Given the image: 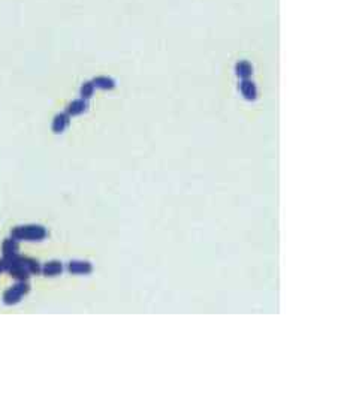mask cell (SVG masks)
I'll use <instances>...</instances> for the list:
<instances>
[{"mask_svg":"<svg viewBox=\"0 0 359 404\" xmlns=\"http://www.w3.org/2000/svg\"><path fill=\"white\" fill-rule=\"evenodd\" d=\"M3 268H5V262H2V260H0V271H2Z\"/></svg>","mask_w":359,"mask_h":404,"instance_id":"52a82bcc","label":"cell"},{"mask_svg":"<svg viewBox=\"0 0 359 404\" xmlns=\"http://www.w3.org/2000/svg\"><path fill=\"white\" fill-rule=\"evenodd\" d=\"M47 235L42 226H21L12 232L15 240H42Z\"/></svg>","mask_w":359,"mask_h":404,"instance_id":"6da1fadb","label":"cell"},{"mask_svg":"<svg viewBox=\"0 0 359 404\" xmlns=\"http://www.w3.org/2000/svg\"><path fill=\"white\" fill-rule=\"evenodd\" d=\"M243 93H244V96H246L247 99H254L256 90H254V87H253L251 82H249V81L243 82Z\"/></svg>","mask_w":359,"mask_h":404,"instance_id":"8992f818","label":"cell"},{"mask_svg":"<svg viewBox=\"0 0 359 404\" xmlns=\"http://www.w3.org/2000/svg\"><path fill=\"white\" fill-rule=\"evenodd\" d=\"M62 271V263L60 262H49L45 265L44 268V273L47 275H56Z\"/></svg>","mask_w":359,"mask_h":404,"instance_id":"277c9868","label":"cell"},{"mask_svg":"<svg viewBox=\"0 0 359 404\" xmlns=\"http://www.w3.org/2000/svg\"><path fill=\"white\" fill-rule=\"evenodd\" d=\"M69 270L72 273L77 274H84V273H90L92 271V265L89 262H81V260H75L69 263Z\"/></svg>","mask_w":359,"mask_h":404,"instance_id":"7a4b0ae2","label":"cell"},{"mask_svg":"<svg viewBox=\"0 0 359 404\" xmlns=\"http://www.w3.org/2000/svg\"><path fill=\"white\" fill-rule=\"evenodd\" d=\"M3 250H5V255L6 258H12L15 256V252H16V244L14 240H8L3 245Z\"/></svg>","mask_w":359,"mask_h":404,"instance_id":"5b68a950","label":"cell"},{"mask_svg":"<svg viewBox=\"0 0 359 404\" xmlns=\"http://www.w3.org/2000/svg\"><path fill=\"white\" fill-rule=\"evenodd\" d=\"M21 292L16 289V288H12L11 291H8L6 292V295H5V303L6 304H14V303H16L21 298Z\"/></svg>","mask_w":359,"mask_h":404,"instance_id":"3957f363","label":"cell"}]
</instances>
